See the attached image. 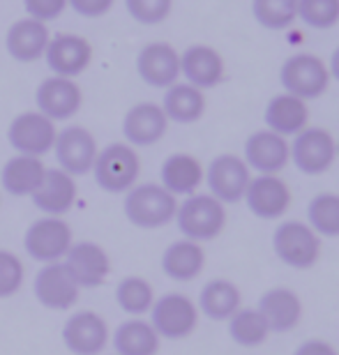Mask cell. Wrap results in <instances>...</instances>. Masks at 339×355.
<instances>
[{"mask_svg": "<svg viewBox=\"0 0 339 355\" xmlns=\"http://www.w3.org/2000/svg\"><path fill=\"white\" fill-rule=\"evenodd\" d=\"M226 323H229L226 325L229 337L240 349H257L270 337V328L257 307H240Z\"/></svg>", "mask_w": 339, "mask_h": 355, "instance_id": "cell-32", "label": "cell"}, {"mask_svg": "<svg viewBox=\"0 0 339 355\" xmlns=\"http://www.w3.org/2000/svg\"><path fill=\"white\" fill-rule=\"evenodd\" d=\"M67 0H24V7L26 12L31 14V19L40 21H51V19H58L62 10H65Z\"/></svg>", "mask_w": 339, "mask_h": 355, "instance_id": "cell-39", "label": "cell"}, {"mask_svg": "<svg viewBox=\"0 0 339 355\" xmlns=\"http://www.w3.org/2000/svg\"><path fill=\"white\" fill-rule=\"evenodd\" d=\"M7 53L19 62H35L40 55H44L49 46V31L44 24L35 19L17 21L5 37Z\"/></svg>", "mask_w": 339, "mask_h": 355, "instance_id": "cell-28", "label": "cell"}, {"mask_svg": "<svg viewBox=\"0 0 339 355\" xmlns=\"http://www.w3.org/2000/svg\"><path fill=\"white\" fill-rule=\"evenodd\" d=\"M137 72L150 88H171L180 76V53L166 42L146 44L137 55Z\"/></svg>", "mask_w": 339, "mask_h": 355, "instance_id": "cell-17", "label": "cell"}, {"mask_svg": "<svg viewBox=\"0 0 339 355\" xmlns=\"http://www.w3.org/2000/svg\"><path fill=\"white\" fill-rule=\"evenodd\" d=\"M279 83L288 95L309 102L319 99L330 86L328 65L314 53H293L281 62Z\"/></svg>", "mask_w": 339, "mask_h": 355, "instance_id": "cell-7", "label": "cell"}, {"mask_svg": "<svg viewBox=\"0 0 339 355\" xmlns=\"http://www.w3.org/2000/svg\"><path fill=\"white\" fill-rule=\"evenodd\" d=\"M76 196H79L76 178L65 173L62 168H46L44 182L31 196V201L42 215L62 217L76 205Z\"/></svg>", "mask_w": 339, "mask_h": 355, "instance_id": "cell-21", "label": "cell"}, {"mask_svg": "<svg viewBox=\"0 0 339 355\" xmlns=\"http://www.w3.org/2000/svg\"><path fill=\"white\" fill-rule=\"evenodd\" d=\"M178 210V198L162 187L159 182H141L125 194L123 212L127 222L137 229H162L171 224Z\"/></svg>", "mask_w": 339, "mask_h": 355, "instance_id": "cell-1", "label": "cell"}, {"mask_svg": "<svg viewBox=\"0 0 339 355\" xmlns=\"http://www.w3.org/2000/svg\"><path fill=\"white\" fill-rule=\"evenodd\" d=\"M116 302L125 314H130L132 318H141L155 304L153 284L139 275L123 277L116 286Z\"/></svg>", "mask_w": 339, "mask_h": 355, "instance_id": "cell-33", "label": "cell"}, {"mask_svg": "<svg viewBox=\"0 0 339 355\" xmlns=\"http://www.w3.org/2000/svg\"><path fill=\"white\" fill-rule=\"evenodd\" d=\"M243 201L254 217L263 219V222H270V219H281L286 215L288 208H291L293 194L284 178L252 175Z\"/></svg>", "mask_w": 339, "mask_h": 355, "instance_id": "cell-11", "label": "cell"}, {"mask_svg": "<svg viewBox=\"0 0 339 355\" xmlns=\"http://www.w3.org/2000/svg\"><path fill=\"white\" fill-rule=\"evenodd\" d=\"M53 153L55 159H58V168H62L72 178H79L93 171L100 148H97V141L90 130L81 125H69L58 132Z\"/></svg>", "mask_w": 339, "mask_h": 355, "instance_id": "cell-12", "label": "cell"}, {"mask_svg": "<svg viewBox=\"0 0 339 355\" xmlns=\"http://www.w3.org/2000/svg\"><path fill=\"white\" fill-rule=\"evenodd\" d=\"M0 205H3V194H0Z\"/></svg>", "mask_w": 339, "mask_h": 355, "instance_id": "cell-44", "label": "cell"}, {"mask_svg": "<svg viewBox=\"0 0 339 355\" xmlns=\"http://www.w3.org/2000/svg\"><path fill=\"white\" fill-rule=\"evenodd\" d=\"M243 159L250 171H257V175H279V171H284L291 162V146L288 139L279 134L259 130L247 137Z\"/></svg>", "mask_w": 339, "mask_h": 355, "instance_id": "cell-14", "label": "cell"}, {"mask_svg": "<svg viewBox=\"0 0 339 355\" xmlns=\"http://www.w3.org/2000/svg\"><path fill=\"white\" fill-rule=\"evenodd\" d=\"M72 245H74V233L72 226L65 222V217L42 215L28 226L24 236L26 254L42 266L62 261Z\"/></svg>", "mask_w": 339, "mask_h": 355, "instance_id": "cell-5", "label": "cell"}, {"mask_svg": "<svg viewBox=\"0 0 339 355\" xmlns=\"http://www.w3.org/2000/svg\"><path fill=\"white\" fill-rule=\"evenodd\" d=\"M199 307L189 295L171 291L159 297H155V304L150 307V325L159 339H187L199 328Z\"/></svg>", "mask_w": 339, "mask_h": 355, "instance_id": "cell-4", "label": "cell"}, {"mask_svg": "<svg viewBox=\"0 0 339 355\" xmlns=\"http://www.w3.org/2000/svg\"><path fill=\"white\" fill-rule=\"evenodd\" d=\"M335 146H337V159H339V139H335Z\"/></svg>", "mask_w": 339, "mask_h": 355, "instance_id": "cell-43", "label": "cell"}, {"mask_svg": "<svg viewBox=\"0 0 339 355\" xmlns=\"http://www.w3.org/2000/svg\"><path fill=\"white\" fill-rule=\"evenodd\" d=\"M46 62L51 67L53 76H62V79H74L93 60V46L88 40L79 37V35H58V37L49 40L46 46Z\"/></svg>", "mask_w": 339, "mask_h": 355, "instance_id": "cell-22", "label": "cell"}, {"mask_svg": "<svg viewBox=\"0 0 339 355\" xmlns=\"http://www.w3.org/2000/svg\"><path fill=\"white\" fill-rule=\"evenodd\" d=\"M263 123L266 130L279 134L284 139H293L295 134H300L305 127H309V106L307 102L288 95V92H279L266 104Z\"/></svg>", "mask_w": 339, "mask_h": 355, "instance_id": "cell-25", "label": "cell"}, {"mask_svg": "<svg viewBox=\"0 0 339 355\" xmlns=\"http://www.w3.org/2000/svg\"><path fill=\"white\" fill-rule=\"evenodd\" d=\"M252 17L266 31H284L298 19V0H252Z\"/></svg>", "mask_w": 339, "mask_h": 355, "instance_id": "cell-35", "label": "cell"}, {"mask_svg": "<svg viewBox=\"0 0 339 355\" xmlns=\"http://www.w3.org/2000/svg\"><path fill=\"white\" fill-rule=\"evenodd\" d=\"M252 180L250 166L245 164L243 157L231 153L217 155L206 168V178L203 182L208 184V194L215 196L217 201L229 205V203H240L247 191V184Z\"/></svg>", "mask_w": 339, "mask_h": 355, "instance_id": "cell-9", "label": "cell"}, {"mask_svg": "<svg viewBox=\"0 0 339 355\" xmlns=\"http://www.w3.org/2000/svg\"><path fill=\"white\" fill-rule=\"evenodd\" d=\"M180 74L199 90L215 88L224 79V60L213 46L194 44L180 53Z\"/></svg>", "mask_w": 339, "mask_h": 355, "instance_id": "cell-23", "label": "cell"}, {"mask_svg": "<svg viewBox=\"0 0 339 355\" xmlns=\"http://www.w3.org/2000/svg\"><path fill=\"white\" fill-rule=\"evenodd\" d=\"M62 266L72 275L79 288H97L109 279L111 275V257L102 245L81 240L69 247Z\"/></svg>", "mask_w": 339, "mask_h": 355, "instance_id": "cell-16", "label": "cell"}, {"mask_svg": "<svg viewBox=\"0 0 339 355\" xmlns=\"http://www.w3.org/2000/svg\"><path fill=\"white\" fill-rule=\"evenodd\" d=\"M328 72H330V79L339 81V46L330 55V62H328Z\"/></svg>", "mask_w": 339, "mask_h": 355, "instance_id": "cell-42", "label": "cell"}, {"mask_svg": "<svg viewBox=\"0 0 339 355\" xmlns=\"http://www.w3.org/2000/svg\"><path fill=\"white\" fill-rule=\"evenodd\" d=\"M293 355H339L337 349L326 339H307V342H302L298 349L293 351Z\"/></svg>", "mask_w": 339, "mask_h": 355, "instance_id": "cell-41", "label": "cell"}, {"mask_svg": "<svg viewBox=\"0 0 339 355\" xmlns=\"http://www.w3.org/2000/svg\"><path fill=\"white\" fill-rule=\"evenodd\" d=\"M199 314L210 321H229L236 311L243 307V293L231 279H210L203 284L199 300H196Z\"/></svg>", "mask_w": 339, "mask_h": 355, "instance_id": "cell-29", "label": "cell"}, {"mask_svg": "<svg viewBox=\"0 0 339 355\" xmlns=\"http://www.w3.org/2000/svg\"><path fill=\"white\" fill-rule=\"evenodd\" d=\"M113 355H157L162 339L155 332L150 321L127 318L113 330Z\"/></svg>", "mask_w": 339, "mask_h": 355, "instance_id": "cell-30", "label": "cell"}, {"mask_svg": "<svg viewBox=\"0 0 339 355\" xmlns=\"http://www.w3.org/2000/svg\"><path fill=\"white\" fill-rule=\"evenodd\" d=\"M33 293L42 307L51 311H65L79 302L81 288L76 286L62 261H58V263H46L37 270L33 279Z\"/></svg>", "mask_w": 339, "mask_h": 355, "instance_id": "cell-15", "label": "cell"}, {"mask_svg": "<svg viewBox=\"0 0 339 355\" xmlns=\"http://www.w3.org/2000/svg\"><path fill=\"white\" fill-rule=\"evenodd\" d=\"M298 19L316 31L339 24V0H298Z\"/></svg>", "mask_w": 339, "mask_h": 355, "instance_id": "cell-36", "label": "cell"}, {"mask_svg": "<svg viewBox=\"0 0 339 355\" xmlns=\"http://www.w3.org/2000/svg\"><path fill=\"white\" fill-rule=\"evenodd\" d=\"M162 272L173 282H194L196 277L206 268V252L203 245L194 243V240L180 238L171 243L162 254Z\"/></svg>", "mask_w": 339, "mask_h": 355, "instance_id": "cell-26", "label": "cell"}, {"mask_svg": "<svg viewBox=\"0 0 339 355\" xmlns=\"http://www.w3.org/2000/svg\"><path fill=\"white\" fill-rule=\"evenodd\" d=\"M26 279V266L19 254L0 250V300L17 295Z\"/></svg>", "mask_w": 339, "mask_h": 355, "instance_id": "cell-37", "label": "cell"}, {"mask_svg": "<svg viewBox=\"0 0 339 355\" xmlns=\"http://www.w3.org/2000/svg\"><path fill=\"white\" fill-rule=\"evenodd\" d=\"M175 224L182 238L194 240V243H210L215 240L226 226V205L217 201L210 194H192L185 196V201L178 203L175 210Z\"/></svg>", "mask_w": 339, "mask_h": 355, "instance_id": "cell-2", "label": "cell"}, {"mask_svg": "<svg viewBox=\"0 0 339 355\" xmlns=\"http://www.w3.org/2000/svg\"><path fill=\"white\" fill-rule=\"evenodd\" d=\"M173 0H125V7L134 21L144 26H157L171 14Z\"/></svg>", "mask_w": 339, "mask_h": 355, "instance_id": "cell-38", "label": "cell"}, {"mask_svg": "<svg viewBox=\"0 0 339 355\" xmlns=\"http://www.w3.org/2000/svg\"><path fill=\"white\" fill-rule=\"evenodd\" d=\"M203 178H206V168L189 153L168 155L159 168V184L175 198L196 194V189L203 184Z\"/></svg>", "mask_w": 339, "mask_h": 355, "instance_id": "cell-24", "label": "cell"}, {"mask_svg": "<svg viewBox=\"0 0 339 355\" xmlns=\"http://www.w3.org/2000/svg\"><path fill=\"white\" fill-rule=\"evenodd\" d=\"M109 342V323L93 309H76L62 325V344L74 355H102Z\"/></svg>", "mask_w": 339, "mask_h": 355, "instance_id": "cell-10", "label": "cell"}, {"mask_svg": "<svg viewBox=\"0 0 339 355\" xmlns=\"http://www.w3.org/2000/svg\"><path fill=\"white\" fill-rule=\"evenodd\" d=\"M307 224L319 238H339V194H316L307 203Z\"/></svg>", "mask_w": 339, "mask_h": 355, "instance_id": "cell-34", "label": "cell"}, {"mask_svg": "<svg viewBox=\"0 0 339 355\" xmlns=\"http://www.w3.org/2000/svg\"><path fill=\"white\" fill-rule=\"evenodd\" d=\"M168 130V118L159 104L141 102L134 104L123 118V137L132 148H148L164 139Z\"/></svg>", "mask_w": 339, "mask_h": 355, "instance_id": "cell-20", "label": "cell"}, {"mask_svg": "<svg viewBox=\"0 0 339 355\" xmlns=\"http://www.w3.org/2000/svg\"><path fill=\"white\" fill-rule=\"evenodd\" d=\"M72 5V10L76 14L86 19H97V17H104L111 7H113V0H67Z\"/></svg>", "mask_w": 339, "mask_h": 355, "instance_id": "cell-40", "label": "cell"}, {"mask_svg": "<svg viewBox=\"0 0 339 355\" xmlns=\"http://www.w3.org/2000/svg\"><path fill=\"white\" fill-rule=\"evenodd\" d=\"M288 146H291L293 166L305 175L326 173L337 159L335 137L323 127H305Z\"/></svg>", "mask_w": 339, "mask_h": 355, "instance_id": "cell-8", "label": "cell"}, {"mask_svg": "<svg viewBox=\"0 0 339 355\" xmlns=\"http://www.w3.org/2000/svg\"><path fill=\"white\" fill-rule=\"evenodd\" d=\"M46 166L40 157H28V155H14L5 162L0 171V184L3 191L10 196H33L44 182Z\"/></svg>", "mask_w": 339, "mask_h": 355, "instance_id": "cell-27", "label": "cell"}, {"mask_svg": "<svg viewBox=\"0 0 339 355\" xmlns=\"http://www.w3.org/2000/svg\"><path fill=\"white\" fill-rule=\"evenodd\" d=\"M272 252L291 270H309L321 259V238L300 219H284L272 233Z\"/></svg>", "mask_w": 339, "mask_h": 355, "instance_id": "cell-3", "label": "cell"}, {"mask_svg": "<svg viewBox=\"0 0 339 355\" xmlns=\"http://www.w3.org/2000/svg\"><path fill=\"white\" fill-rule=\"evenodd\" d=\"M95 182L109 194H127L141 175V159L130 144H111L97 153Z\"/></svg>", "mask_w": 339, "mask_h": 355, "instance_id": "cell-6", "label": "cell"}, {"mask_svg": "<svg viewBox=\"0 0 339 355\" xmlns=\"http://www.w3.org/2000/svg\"><path fill=\"white\" fill-rule=\"evenodd\" d=\"M257 309L261 311V316L266 318L270 335H284L291 332L300 325L305 307H302L300 295L293 288L286 286H275L268 288L263 295L259 297Z\"/></svg>", "mask_w": 339, "mask_h": 355, "instance_id": "cell-18", "label": "cell"}, {"mask_svg": "<svg viewBox=\"0 0 339 355\" xmlns=\"http://www.w3.org/2000/svg\"><path fill=\"white\" fill-rule=\"evenodd\" d=\"M83 95L74 79H62V76H49L40 83L35 92V104L42 116H46L53 123L69 120L81 109Z\"/></svg>", "mask_w": 339, "mask_h": 355, "instance_id": "cell-19", "label": "cell"}, {"mask_svg": "<svg viewBox=\"0 0 339 355\" xmlns=\"http://www.w3.org/2000/svg\"><path fill=\"white\" fill-rule=\"evenodd\" d=\"M159 106L168 123L192 125L206 113V95H203V90L189 86V83H173L171 88H166Z\"/></svg>", "mask_w": 339, "mask_h": 355, "instance_id": "cell-31", "label": "cell"}, {"mask_svg": "<svg viewBox=\"0 0 339 355\" xmlns=\"http://www.w3.org/2000/svg\"><path fill=\"white\" fill-rule=\"evenodd\" d=\"M55 137H58L55 123L42 116L40 111L21 113L12 120L10 130H7V139H10V146L17 150V155H28V157L40 159L42 155L53 150Z\"/></svg>", "mask_w": 339, "mask_h": 355, "instance_id": "cell-13", "label": "cell"}]
</instances>
